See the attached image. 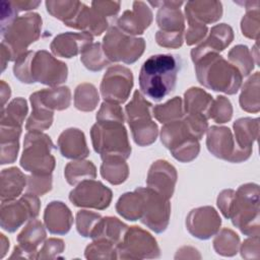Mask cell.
<instances>
[{"label":"cell","mask_w":260,"mask_h":260,"mask_svg":"<svg viewBox=\"0 0 260 260\" xmlns=\"http://www.w3.org/2000/svg\"><path fill=\"white\" fill-rule=\"evenodd\" d=\"M232 105L224 96H217L212 101L207 118H212L216 123H225L232 118Z\"/></svg>","instance_id":"f35d334b"},{"label":"cell","mask_w":260,"mask_h":260,"mask_svg":"<svg viewBox=\"0 0 260 260\" xmlns=\"http://www.w3.org/2000/svg\"><path fill=\"white\" fill-rule=\"evenodd\" d=\"M207 147L215 156L234 162L247 159L252 151L235 146V142L229 128L215 126L209 129L207 136Z\"/></svg>","instance_id":"5bb4252c"},{"label":"cell","mask_w":260,"mask_h":260,"mask_svg":"<svg viewBox=\"0 0 260 260\" xmlns=\"http://www.w3.org/2000/svg\"><path fill=\"white\" fill-rule=\"evenodd\" d=\"M40 202L32 194H25L19 201L1 206V225L8 232H14L28 218L39 214Z\"/></svg>","instance_id":"4fadbf2b"},{"label":"cell","mask_w":260,"mask_h":260,"mask_svg":"<svg viewBox=\"0 0 260 260\" xmlns=\"http://www.w3.org/2000/svg\"><path fill=\"white\" fill-rule=\"evenodd\" d=\"M197 78L201 84L216 91L233 94L238 91L242 74L235 65L228 63L216 53H207L196 61Z\"/></svg>","instance_id":"3957f363"},{"label":"cell","mask_w":260,"mask_h":260,"mask_svg":"<svg viewBox=\"0 0 260 260\" xmlns=\"http://www.w3.org/2000/svg\"><path fill=\"white\" fill-rule=\"evenodd\" d=\"M212 99L204 90L193 87L185 93V109L188 114L203 115L207 118Z\"/></svg>","instance_id":"f1b7e54d"},{"label":"cell","mask_w":260,"mask_h":260,"mask_svg":"<svg viewBox=\"0 0 260 260\" xmlns=\"http://www.w3.org/2000/svg\"><path fill=\"white\" fill-rule=\"evenodd\" d=\"M91 139L94 150L102 158L108 156L127 158L130 155L131 147L121 121H98L91 128Z\"/></svg>","instance_id":"5b68a950"},{"label":"cell","mask_w":260,"mask_h":260,"mask_svg":"<svg viewBox=\"0 0 260 260\" xmlns=\"http://www.w3.org/2000/svg\"><path fill=\"white\" fill-rule=\"evenodd\" d=\"M258 186L246 184L239 188L232 199L228 218L246 235L258 237L259 232V207H258Z\"/></svg>","instance_id":"277c9868"},{"label":"cell","mask_w":260,"mask_h":260,"mask_svg":"<svg viewBox=\"0 0 260 260\" xmlns=\"http://www.w3.org/2000/svg\"><path fill=\"white\" fill-rule=\"evenodd\" d=\"M154 117L161 123L173 122L182 116V102L179 96L174 98L165 105H158L153 108Z\"/></svg>","instance_id":"74e56055"},{"label":"cell","mask_w":260,"mask_h":260,"mask_svg":"<svg viewBox=\"0 0 260 260\" xmlns=\"http://www.w3.org/2000/svg\"><path fill=\"white\" fill-rule=\"evenodd\" d=\"M220 217L212 207H201L191 211L187 218L189 232L199 239H208L217 232Z\"/></svg>","instance_id":"e0dca14e"},{"label":"cell","mask_w":260,"mask_h":260,"mask_svg":"<svg viewBox=\"0 0 260 260\" xmlns=\"http://www.w3.org/2000/svg\"><path fill=\"white\" fill-rule=\"evenodd\" d=\"M236 143L241 149L252 150V144L258 136V119L243 118L234 124Z\"/></svg>","instance_id":"4316f807"},{"label":"cell","mask_w":260,"mask_h":260,"mask_svg":"<svg viewBox=\"0 0 260 260\" xmlns=\"http://www.w3.org/2000/svg\"><path fill=\"white\" fill-rule=\"evenodd\" d=\"M91 5L106 17L116 15L120 8V2L115 1H94Z\"/></svg>","instance_id":"7dc6e473"},{"label":"cell","mask_w":260,"mask_h":260,"mask_svg":"<svg viewBox=\"0 0 260 260\" xmlns=\"http://www.w3.org/2000/svg\"><path fill=\"white\" fill-rule=\"evenodd\" d=\"M25 185V179L22 173L16 169L11 168L3 170L1 180V198L2 202L5 200H12L17 197Z\"/></svg>","instance_id":"484cf974"},{"label":"cell","mask_w":260,"mask_h":260,"mask_svg":"<svg viewBox=\"0 0 260 260\" xmlns=\"http://www.w3.org/2000/svg\"><path fill=\"white\" fill-rule=\"evenodd\" d=\"M27 107L26 103L22 99H16L10 103L6 109V113L2 112L1 121L8 122L7 126L9 127H18L20 128L22 121L26 115Z\"/></svg>","instance_id":"8d00e7d4"},{"label":"cell","mask_w":260,"mask_h":260,"mask_svg":"<svg viewBox=\"0 0 260 260\" xmlns=\"http://www.w3.org/2000/svg\"><path fill=\"white\" fill-rule=\"evenodd\" d=\"M17 10H28L34 9L40 5L41 2L34 1H12Z\"/></svg>","instance_id":"c3c4849f"},{"label":"cell","mask_w":260,"mask_h":260,"mask_svg":"<svg viewBox=\"0 0 260 260\" xmlns=\"http://www.w3.org/2000/svg\"><path fill=\"white\" fill-rule=\"evenodd\" d=\"M138 189L142 195L141 221L156 233L164 232L170 216L168 199L149 187Z\"/></svg>","instance_id":"8fae6325"},{"label":"cell","mask_w":260,"mask_h":260,"mask_svg":"<svg viewBox=\"0 0 260 260\" xmlns=\"http://www.w3.org/2000/svg\"><path fill=\"white\" fill-rule=\"evenodd\" d=\"M151 5H160L157 12L156 21L160 30L157 32L165 36L182 37L184 30V18L180 11L182 1L150 2Z\"/></svg>","instance_id":"2e32d148"},{"label":"cell","mask_w":260,"mask_h":260,"mask_svg":"<svg viewBox=\"0 0 260 260\" xmlns=\"http://www.w3.org/2000/svg\"><path fill=\"white\" fill-rule=\"evenodd\" d=\"M181 68L179 56L158 54L144 61L139 73V86L142 93L153 101H160L176 86Z\"/></svg>","instance_id":"6da1fadb"},{"label":"cell","mask_w":260,"mask_h":260,"mask_svg":"<svg viewBox=\"0 0 260 260\" xmlns=\"http://www.w3.org/2000/svg\"><path fill=\"white\" fill-rule=\"evenodd\" d=\"M176 179L177 174L174 167L166 160H158L149 170L147 184L150 189L169 199L173 195Z\"/></svg>","instance_id":"d6986e66"},{"label":"cell","mask_w":260,"mask_h":260,"mask_svg":"<svg viewBox=\"0 0 260 260\" xmlns=\"http://www.w3.org/2000/svg\"><path fill=\"white\" fill-rule=\"evenodd\" d=\"M121 156H108L103 158L101 168L102 176L111 184H121L128 176V167Z\"/></svg>","instance_id":"83f0119b"},{"label":"cell","mask_w":260,"mask_h":260,"mask_svg":"<svg viewBox=\"0 0 260 260\" xmlns=\"http://www.w3.org/2000/svg\"><path fill=\"white\" fill-rule=\"evenodd\" d=\"M42 26V18L37 13H28L17 17L10 26L3 32V43H7L8 53L11 59L22 55L26 47L35 42L39 36Z\"/></svg>","instance_id":"52a82bcc"},{"label":"cell","mask_w":260,"mask_h":260,"mask_svg":"<svg viewBox=\"0 0 260 260\" xmlns=\"http://www.w3.org/2000/svg\"><path fill=\"white\" fill-rule=\"evenodd\" d=\"M185 12L189 23L204 24L214 22L221 17L222 6L218 1H189Z\"/></svg>","instance_id":"7402d4cb"},{"label":"cell","mask_w":260,"mask_h":260,"mask_svg":"<svg viewBox=\"0 0 260 260\" xmlns=\"http://www.w3.org/2000/svg\"><path fill=\"white\" fill-rule=\"evenodd\" d=\"M46 6L48 12L69 26L77 16L82 3L77 1H47Z\"/></svg>","instance_id":"f546056e"},{"label":"cell","mask_w":260,"mask_h":260,"mask_svg":"<svg viewBox=\"0 0 260 260\" xmlns=\"http://www.w3.org/2000/svg\"><path fill=\"white\" fill-rule=\"evenodd\" d=\"M14 75L22 82H41L48 85L62 83L67 78L66 64L46 51L24 52L14 65Z\"/></svg>","instance_id":"7a4b0ae2"},{"label":"cell","mask_w":260,"mask_h":260,"mask_svg":"<svg viewBox=\"0 0 260 260\" xmlns=\"http://www.w3.org/2000/svg\"><path fill=\"white\" fill-rule=\"evenodd\" d=\"M65 177L69 184L75 185L79 181H85L86 178H94L95 167L91 161H72L66 166Z\"/></svg>","instance_id":"e575fe53"},{"label":"cell","mask_w":260,"mask_h":260,"mask_svg":"<svg viewBox=\"0 0 260 260\" xmlns=\"http://www.w3.org/2000/svg\"><path fill=\"white\" fill-rule=\"evenodd\" d=\"M75 107L81 111H92L99 102V93L92 84L83 83L75 90Z\"/></svg>","instance_id":"d590c367"},{"label":"cell","mask_w":260,"mask_h":260,"mask_svg":"<svg viewBox=\"0 0 260 260\" xmlns=\"http://www.w3.org/2000/svg\"><path fill=\"white\" fill-rule=\"evenodd\" d=\"M150 107L151 104L146 102L138 90L134 92L132 101L126 106L128 123L133 138L141 146L151 144L157 136V126L151 120L149 114Z\"/></svg>","instance_id":"ba28073f"},{"label":"cell","mask_w":260,"mask_h":260,"mask_svg":"<svg viewBox=\"0 0 260 260\" xmlns=\"http://www.w3.org/2000/svg\"><path fill=\"white\" fill-rule=\"evenodd\" d=\"M92 37L88 32H65L57 36L51 44L53 53L58 56L71 58L91 44Z\"/></svg>","instance_id":"ffe728a7"},{"label":"cell","mask_w":260,"mask_h":260,"mask_svg":"<svg viewBox=\"0 0 260 260\" xmlns=\"http://www.w3.org/2000/svg\"><path fill=\"white\" fill-rule=\"evenodd\" d=\"M59 149L68 158H82L88 155L84 134L78 129H67L58 139Z\"/></svg>","instance_id":"d4e9b609"},{"label":"cell","mask_w":260,"mask_h":260,"mask_svg":"<svg viewBox=\"0 0 260 260\" xmlns=\"http://www.w3.org/2000/svg\"><path fill=\"white\" fill-rule=\"evenodd\" d=\"M259 4L252 7V9L247 8V13L242 19V31L248 38L258 40L259 34Z\"/></svg>","instance_id":"60d3db41"},{"label":"cell","mask_w":260,"mask_h":260,"mask_svg":"<svg viewBox=\"0 0 260 260\" xmlns=\"http://www.w3.org/2000/svg\"><path fill=\"white\" fill-rule=\"evenodd\" d=\"M152 20V13L149 7L141 1L133 3V9L126 10L118 19V27L125 34L139 35L149 26Z\"/></svg>","instance_id":"ac0fdd59"},{"label":"cell","mask_w":260,"mask_h":260,"mask_svg":"<svg viewBox=\"0 0 260 260\" xmlns=\"http://www.w3.org/2000/svg\"><path fill=\"white\" fill-rule=\"evenodd\" d=\"M46 233L39 220H32L19 234L17 240L23 245L24 252H35L36 247L45 239Z\"/></svg>","instance_id":"d6a6232c"},{"label":"cell","mask_w":260,"mask_h":260,"mask_svg":"<svg viewBox=\"0 0 260 260\" xmlns=\"http://www.w3.org/2000/svg\"><path fill=\"white\" fill-rule=\"evenodd\" d=\"M17 9L12 1H1V31L3 32L16 19Z\"/></svg>","instance_id":"ee69618b"},{"label":"cell","mask_w":260,"mask_h":260,"mask_svg":"<svg viewBox=\"0 0 260 260\" xmlns=\"http://www.w3.org/2000/svg\"><path fill=\"white\" fill-rule=\"evenodd\" d=\"M54 145L47 135L32 131L25 135L21 167L34 174L50 175L55 167V158L51 153Z\"/></svg>","instance_id":"8992f818"},{"label":"cell","mask_w":260,"mask_h":260,"mask_svg":"<svg viewBox=\"0 0 260 260\" xmlns=\"http://www.w3.org/2000/svg\"><path fill=\"white\" fill-rule=\"evenodd\" d=\"M161 142L173 156L181 161H190L199 152L198 139L193 135L185 121H173L161 129Z\"/></svg>","instance_id":"9c48e42d"},{"label":"cell","mask_w":260,"mask_h":260,"mask_svg":"<svg viewBox=\"0 0 260 260\" xmlns=\"http://www.w3.org/2000/svg\"><path fill=\"white\" fill-rule=\"evenodd\" d=\"M52 180L51 176L45 175L42 178L41 177H29L28 180V187L27 190L34 193H37L38 195H43L44 193L48 192L51 189Z\"/></svg>","instance_id":"f6af8a7d"},{"label":"cell","mask_w":260,"mask_h":260,"mask_svg":"<svg viewBox=\"0 0 260 260\" xmlns=\"http://www.w3.org/2000/svg\"><path fill=\"white\" fill-rule=\"evenodd\" d=\"M45 223L52 234H66L73 218L68 207L59 201L51 202L45 210Z\"/></svg>","instance_id":"cb8c5ba5"},{"label":"cell","mask_w":260,"mask_h":260,"mask_svg":"<svg viewBox=\"0 0 260 260\" xmlns=\"http://www.w3.org/2000/svg\"><path fill=\"white\" fill-rule=\"evenodd\" d=\"M230 59L237 64V68L239 71H242V76L248 75L253 69V58H251L249 54V50L246 46L239 45L234 47L229 54Z\"/></svg>","instance_id":"ab89813d"},{"label":"cell","mask_w":260,"mask_h":260,"mask_svg":"<svg viewBox=\"0 0 260 260\" xmlns=\"http://www.w3.org/2000/svg\"><path fill=\"white\" fill-rule=\"evenodd\" d=\"M259 72H256L244 85L240 96L241 108L247 112L259 111Z\"/></svg>","instance_id":"1f68e13d"},{"label":"cell","mask_w":260,"mask_h":260,"mask_svg":"<svg viewBox=\"0 0 260 260\" xmlns=\"http://www.w3.org/2000/svg\"><path fill=\"white\" fill-rule=\"evenodd\" d=\"M233 242H239L238 236L230 231V230H222L220 236L215 239L214 241V247L217 253H222L225 252L224 255H230L229 252H232V255L237 252V247L238 243H233Z\"/></svg>","instance_id":"b9f144b4"},{"label":"cell","mask_w":260,"mask_h":260,"mask_svg":"<svg viewBox=\"0 0 260 260\" xmlns=\"http://www.w3.org/2000/svg\"><path fill=\"white\" fill-rule=\"evenodd\" d=\"M117 211L129 220H136L141 217L142 195L137 188L132 193H126L120 197L117 203Z\"/></svg>","instance_id":"4dcf8cb0"},{"label":"cell","mask_w":260,"mask_h":260,"mask_svg":"<svg viewBox=\"0 0 260 260\" xmlns=\"http://www.w3.org/2000/svg\"><path fill=\"white\" fill-rule=\"evenodd\" d=\"M132 86V72L126 67L116 65L109 68L104 75L101 92L107 102L124 103L128 99Z\"/></svg>","instance_id":"7c38bea8"},{"label":"cell","mask_w":260,"mask_h":260,"mask_svg":"<svg viewBox=\"0 0 260 260\" xmlns=\"http://www.w3.org/2000/svg\"><path fill=\"white\" fill-rule=\"evenodd\" d=\"M143 39L127 36L117 27H112L104 38V52L110 61L135 62L143 53Z\"/></svg>","instance_id":"30bf717a"},{"label":"cell","mask_w":260,"mask_h":260,"mask_svg":"<svg viewBox=\"0 0 260 260\" xmlns=\"http://www.w3.org/2000/svg\"><path fill=\"white\" fill-rule=\"evenodd\" d=\"M81 61L86 68L92 71L101 70L110 63L100 43L88 45L81 53Z\"/></svg>","instance_id":"836d02e7"},{"label":"cell","mask_w":260,"mask_h":260,"mask_svg":"<svg viewBox=\"0 0 260 260\" xmlns=\"http://www.w3.org/2000/svg\"><path fill=\"white\" fill-rule=\"evenodd\" d=\"M30 102L32 109H44L52 110H63L70 105V90L67 86L43 89L37 91L30 95Z\"/></svg>","instance_id":"44dd1931"},{"label":"cell","mask_w":260,"mask_h":260,"mask_svg":"<svg viewBox=\"0 0 260 260\" xmlns=\"http://www.w3.org/2000/svg\"><path fill=\"white\" fill-rule=\"evenodd\" d=\"M101 216L96 213L89 212L86 210H80L76 215L77 231L83 237H90L92 230L94 229Z\"/></svg>","instance_id":"7bdbcfd3"},{"label":"cell","mask_w":260,"mask_h":260,"mask_svg":"<svg viewBox=\"0 0 260 260\" xmlns=\"http://www.w3.org/2000/svg\"><path fill=\"white\" fill-rule=\"evenodd\" d=\"M207 27L204 24L189 23V28L186 32V40L188 45H193L200 42L206 35Z\"/></svg>","instance_id":"bcb514c9"},{"label":"cell","mask_w":260,"mask_h":260,"mask_svg":"<svg viewBox=\"0 0 260 260\" xmlns=\"http://www.w3.org/2000/svg\"><path fill=\"white\" fill-rule=\"evenodd\" d=\"M233 40V29L225 23L217 24L211 28V32L206 42L192 50L191 55L193 61L207 53H216L222 51Z\"/></svg>","instance_id":"603a6c76"},{"label":"cell","mask_w":260,"mask_h":260,"mask_svg":"<svg viewBox=\"0 0 260 260\" xmlns=\"http://www.w3.org/2000/svg\"><path fill=\"white\" fill-rule=\"evenodd\" d=\"M112 192L101 182L82 181L70 192L69 199L76 206L104 209L109 206Z\"/></svg>","instance_id":"9a60e30c"}]
</instances>
